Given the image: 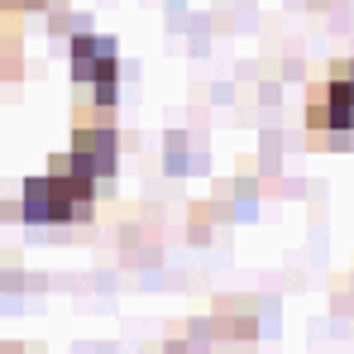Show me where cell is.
<instances>
[{"label":"cell","instance_id":"6da1fadb","mask_svg":"<svg viewBox=\"0 0 354 354\" xmlns=\"http://www.w3.org/2000/svg\"><path fill=\"white\" fill-rule=\"evenodd\" d=\"M96 211V182L67 168V158L53 163V173L29 177L19 192V216L29 225H82Z\"/></svg>","mask_w":354,"mask_h":354},{"label":"cell","instance_id":"7a4b0ae2","mask_svg":"<svg viewBox=\"0 0 354 354\" xmlns=\"http://www.w3.org/2000/svg\"><path fill=\"white\" fill-rule=\"evenodd\" d=\"M67 168L91 182H106L120 168V139L111 124H77L72 129V149H67Z\"/></svg>","mask_w":354,"mask_h":354},{"label":"cell","instance_id":"3957f363","mask_svg":"<svg viewBox=\"0 0 354 354\" xmlns=\"http://www.w3.org/2000/svg\"><path fill=\"white\" fill-rule=\"evenodd\" d=\"M72 77L96 86V82H120V48L106 34H77L72 39Z\"/></svg>","mask_w":354,"mask_h":354},{"label":"cell","instance_id":"277c9868","mask_svg":"<svg viewBox=\"0 0 354 354\" xmlns=\"http://www.w3.org/2000/svg\"><path fill=\"white\" fill-rule=\"evenodd\" d=\"M91 101H96V111H111L120 101V82H96L91 86Z\"/></svg>","mask_w":354,"mask_h":354}]
</instances>
